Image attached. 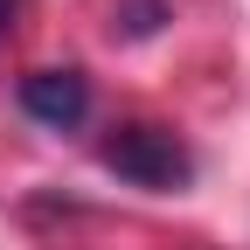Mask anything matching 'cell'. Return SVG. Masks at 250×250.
Masks as SVG:
<instances>
[{"mask_svg":"<svg viewBox=\"0 0 250 250\" xmlns=\"http://www.w3.org/2000/svg\"><path fill=\"white\" fill-rule=\"evenodd\" d=\"M98 160L125 188H146V195H181V188L195 181V153H188L167 125H118L98 146Z\"/></svg>","mask_w":250,"mask_h":250,"instance_id":"6da1fadb","label":"cell"},{"mask_svg":"<svg viewBox=\"0 0 250 250\" xmlns=\"http://www.w3.org/2000/svg\"><path fill=\"white\" fill-rule=\"evenodd\" d=\"M21 111L49 132H77L90 118V77L83 70H28L21 77Z\"/></svg>","mask_w":250,"mask_h":250,"instance_id":"7a4b0ae2","label":"cell"}]
</instances>
